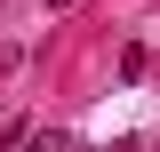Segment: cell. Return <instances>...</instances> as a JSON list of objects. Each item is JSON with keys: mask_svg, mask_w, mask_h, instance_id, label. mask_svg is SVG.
Returning a JSON list of instances; mask_svg holds the SVG:
<instances>
[]
</instances>
